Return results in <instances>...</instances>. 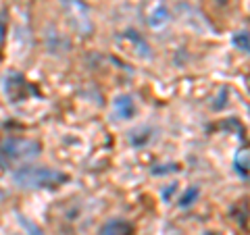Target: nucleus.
<instances>
[{
    "label": "nucleus",
    "instance_id": "obj_9",
    "mask_svg": "<svg viewBox=\"0 0 250 235\" xmlns=\"http://www.w3.org/2000/svg\"><path fill=\"white\" fill-rule=\"evenodd\" d=\"M233 167H236V173L244 179H248V150H240L233 158Z\"/></svg>",
    "mask_w": 250,
    "mask_h": 235
},
{
    "label": "nucleus",
    "instance_id": "obj_14",
    "mask_svg": "<svg viewBox=\"0 0 250 235\" xmlns=\"http://www.w3.org/2000/svg\"><path fill=\"white\" fill-rule=\"evenodd\" d=\"M217 2H219V4H228V0H217Z\"/></svg>",
    "mask_w": 250,
    "mask_h": 235
},
{
    "label": "nucleus",
    "instance_id": "obj_3",
    "mask_svg": "<svg viewBox=\"0 0 250 235\" xmlns=\"http://www.w3.org/2000/svg\"><path fill=\"white\" fill-rule=\"evenodd\" d=\"M61 4L67 13L69 23L73 25L77 34L90 36L94 29V23H92V13L88 9V4H85L83 0H61Z\"/></svg>",
    "mask_w": 250,
    "mask_h": 235
},
{
    "label": "nucleus",
    "instance_id": "obj_4",
    "mask_svg": "<svg viewBox=\"0 0 250 235\" xmlns=\"http://www.w3.org/2000/svg\"><path fill=\"white\" fill-rule=\"evenodd\" d=\"M2 92L13 104H19V102H23V100H27L29 96H34L36 94L34 88L25 81V77L15 73V71L6 73L2 77Z\"/></svg>",
    "mask_w": 250,
    "mask_h": 235
},
{
    "label": "nucleus",
    "instance_id": "obj_13",
    "mask_svg": "<svg viewBox=\"0 0 250 235\" xmlns=\"http://www.w3.org/2000/svg\"><path fill=\"white\" fill-rule=\"evenodd\" d=\"M171 171H177V167H173V164H171V167H163L161 171H156V169H154L152 173H154V175H165V173H171Z\"/></svg>",
    "mask_w": 250,
    "mask_h": 235
},
{
    "label": "nucleus",
    "instance_id": "obj_7",
    "mask_svg": "<svg viewBox=\"0 0 250 235\" xmlns=\"http://www.w3.org/2000/svg\"><path fill=\"white\" fill-rule=\"evenodd\" d=\"M96 235H134V229L123 218H113V221H108L100 227Z\"/></svg>",
    "mask_w": 250,
    "mask_h": 235
},
{
    "label": "nucleus",
    "instance_id": "obj_2",
    "mask_svg": "<svg viewBox=\"0 0 250 235\" xmlns=\"http://www.w3.org/2000/svg\"><path fill=\"white\" fill-rule=\"evenodd\" d=\"M42 152V144L27 137H6L0 142V169L15 171L17 164H25L38 158Z\"/></svg>",
    "mask_w": 250,
    "mask_h": 235
},
{
    "label": "nucleus",
    "instance_id": "obj_10",
    "mask_svg": "<svg viewBox=\"0 0 250 235\" xmlns=\"http://www.w3.org/2000/svg\"><path fill=\"white\" fill-rule=\"evenodd\" d=\"M233 44H236V48L242 50L244 54H248L250 50V44H248V31L246 29H242L238 31V34H233Z\"/></svg>",
    "mask_w": 250,
    "mask_h": 235
},
{
    "label": "nucleus",
    "instance_id": "obj_11",
    "mask_svg": "<svg viewBox=\"0 0 250 235\" xmlns=\"http://www.w3.org/2000/svg\"><path fill=\"white\" fill-rule=\"evenodd\" d=\"M198 194H200V192H198V187H190V190H188V192L182 196V198H179V206H184V208H186V206H190L192 202L198 198Z\"/></svg>",
    "mask_w": 250,
    "mask_h": 235
},
{
    "label": "nucleus",
    "instance_id": "obj_12",
    "mask_svg": "<svg viewBox=\"0 0 250 235\" xmlns=\"http://www.w3.org/2000/svg\"><path fill=\"white\" fill-rule=\"evenodd\" d=\"M4 40H6V27H4V21L0 19V48H2Z\"/></svg>",
    "mask_w": 250,
    "mask_h": 235
},
{
    "label": "nucleus",
    "instance_id": "obj_6",
    "mask_svg": "<svg viewBox=\"0 0 250 235\" xmlns=\"http://www.w3.org/2000/svg\"><path fill=\"white\" fill-rule=\"evenodd\" d=\"M113 117L117 121H129L136 117V100L129 94H119L113 100Z\"/></svg>",
    "mask_w": 250,
    "mask_h": 235
},
{
    "label": "nucleus",
    "instance_id": "obj_8",
    "mask_svg": "<svg viewBox=\"0 0 250 235\" xmlns=\"http://www.w3.org/2000/svg\"><path fill=\"white\" fill-rule=\"evenodd\" d=\"M123 40H125V44H131L134 46V50L131 52H136L138 57H144V59H150V46L146 44V40H142L136 31H125L123 34Z\"/></svg>",
    "mask_w": 250,
    "mask_h": 235
},
{
    "label": "nucleus",
    "instance_id": "obj_5",
    "mask_svg": "<svg viewBox=\"0 0 250 235\" xmlns=\"http://www.w3.org/2000/svg\"><path fill=\"white\" fill-rule=\"evenodd\" d=\"M144 17H146V25L150 29L154 31L165 29L171 21L167 0H144Z\"/></svg>",
    "mask_w": 250,
    "mask_h": 235
},
{
    "label": "nucleus",
    "instance_id": "obj_1",
    "mask_svg": "<svg viewBox=\"0 0 250 235\" xmlns=\"http://www.w3.org/2000/svg\"><path fill=\"white\" fill-rule=\"evenodd\" d=\"M15 185L23 187V190H54L62 183L69 181V175L57 169L48 167H29L23 164L13 173Z\"/></svg>",
    "mask_w": 250,
    "mask_h": 235
}]
</instances>
